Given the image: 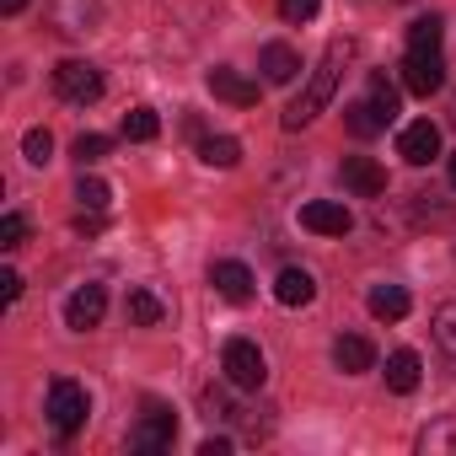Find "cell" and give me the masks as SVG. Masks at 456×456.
Masks as SVG:
<instances>
[{
    "label": "cell",
    "mask_w": 456,
    "mask_h": 456,
    "mask_svg": "<svg viewBox=\"0 0 456 456\" xmlns=\"http://www.w3.org/2000/svg\"><path fill=\"white\" fill-rule=\"evenodd\" d=\"M349 54H354V44H349V38H333V44H328V54H322V65L312 70L306 92L285 108V129H306V124H312V118L333 102V92H338V76H344Z\"/></svg>",
    "instance_id": "6da1fadb"
},
{
    "label": "cell",
    "mask_w": 456,
    "mask_h": 456,
    "mask_svg": "<svg viewBox=\"0 0 456 456\" xmlns=\"http://www.w3.org/2000/svg\"><path fill=\"white\" fill-rule=\"evenodd\" d=\"M220 370H225V381H232L237 392H258V387L269 381V360H264V349H258L253 338H225Z\"/></svg>",
    "instance_id": "7a4b0ae2"
},
{
    "label": "cell",
    "mask_w": 456,
    "mask_h": 456,
    "mask_svg": "<svg viewBox=\"0 0 456 456\" xmlns=\"http://www.w3.org/2000/svg\"><path fill=\"white\" fill-rule=\"evenodd\" d=\"M44 413H49L54 435H60V440H70V435L86 424V413H92V397H86V387H76V381H65V376H60V381L49 387V408H44Z\"/></svg>",
    "instance_id": "3957f363"
},
{
    "label": "cell",
    "mask_w": 456,
    "mask_h": 456,
    "mask_svg": "<svg viewBox=\"0 0 456 456\" xmlns=\"http://www.w3.org/2000/svg\"><path fill=\"white\" fill-rule=\"evenodd\" d=\"M54 92H60L65 102H76V108H92V102L102 97V70L86 65V60H60V65H54Z\"/></svg>",
    "instance_id": "277c9868"
},
{
    "label": "cell",
    "mask_w": 456,
    "mask_h": 456,
    "mask_svg": "<svg viewBox=\"0 0 456 456\" xmlns=\"http://www.w3.org/2000/svg\"><path fill=\"white\" fill-rule=\"evenodd\" d=\"M172 440H177V419H172V408H167V403H145V413H140V424H134V435H129V451L156 456V451H167Z\"/></svg>",
    "instance_id": "5b68a950"
},
{
    "label": "cell",
    "mask_w": 456,
    "mask_h": 456,
    "mask_svg": "<svg viewBox=\"0 0 456 456\" xmlns=\"http://www.w3.org/2000/svg\"><path fill=\"white\" fill-rule=\"evenodd\" d=\"M301 225L317 232V237H349L354 232V215L338 199H312V204H301Z\"/></svg>",
    "instance_id": "8992f818"
},
{
    "label": "cell",
    "mask_w": 456,
    "mask_h": 456,
    "mask_svg": "<svg viewBox=\"0 0 456 456\" xmlns=\"http://www.w3.org/2000/svg\"><path fill=\"white\" fill-rule=\"evenodd\" d=\"M403 86H408L413 97L440 92V86H445V60H440V49H429V54H408V60H403Z\"/></svg>",
    "instance_id": "52a82bcc"
},
{
    "label": "cell",
    "mask_w": 456,
    "mask_h": 456,
    "mask_svg": "<svg viewBox=\"0 0 456 456\" xmlns=\"http://www.w3.org/2000/svg\"><path fill=\"white\" fill-rule=\"evenodd\" d=\"M397 156H403L408 167H429V161L440 156V129H435L429 118H413V124L397 134Z\"/></svg>",
    "instance_id": "ba28073f"
},
{
    "label": "cell",
    "mask_w": 456,
    "mask_h": 456,
    "mask_svg": "<svg viewBox=\"0 0 456 456\" xmlns=\"http://www.w3.org/2000/svg\"><path fill=\"white\" fill-rule=\"evenodd\" d=\"M209 285H215V296H220V301H232V306L253 301V269H248V264H237V258H220V264L209 269Z\"/></svg>",
    "instance_id": "9c48e42d"
},
{
    "label": "cell",
    "mask_w": 456,
    "mask_h": 456,
    "mask_svg": "<svg viewBox=\"0 0 456 456\" xmlns=\"http://www.w3.org/2000/svg\"><path fill=\"white\" fill-rule=\"evenodd\" d=\"M102 312H108V290H102V285H81V290L65 301V328L92 333V328L102 322Z\"/></svg>",
    "instance_id": "30bf717a"
},
{
    "label": "cell",
    "mask_w": 456,
    "mask_h": 456,
    "mask_svg": "<svg viewBox=\"0 0 456 456\" xmlns=\"http://www.w3.org/2000/svg\"><path fill=\"white\" fill-rule=\"evenodd\" d=\"M209 92H215L220 102H232V108H258V81H248V76L232 70V65H215V70H209Z\"/></svg>",
    "instance_id": "8fae6325"
},
{
    "label": "cell",
    "mask_w": 456,
    "mask_h": 456,
    "mask_svg": "<svg viewBox=\"0 0 456 456\" xmlns=\"http://www.w3.org/2000/svg\"><path fill=\"white\" fill-rule=\"evenodd\" d=\"M344 188L360 199H381L387 193V167L370 156H344Z\"/></svg>",
    "instance_id": "7c38bea8"
},
{
    "label": "cell",
    "mask_w": 456,
    "mask_h": 456,
    "mask_svg": "<svg viewBox=\"0 0 456 456\" xmlns=\"http://www.w3.org/2000/svg\"><path fill=\"white\" fill-rule=\"evenodd\" d=\"M258 70H264V81H269V86H290V81L301 76V54H296L290 44H264Z\"/></svg>",
    "instance_id": "4fadbf2b"
},
{
    "label": "cell",
    "mask_w": 456,
    "mask_h": 456,
    "mask_svg": "<svg viewBox=\"0 0 456 456\" xmlns=\"http://www.w3.org/2000/svg\"><path fill=\"white\" fill-rule=\"evenodd\" d=\"M333 365H338L344 376H365V370L376 365V344L360 338V333H344V338L333 344Z\"/></svg>",
    "instance_id": "5bb4252c"
},
{
    "label": "cell",
    "mask_w": 456,
    "mask_h": 456,
    "mask_svg": "<svg viewBox=\"0 0 456 456\" xmlns=\"http://www.w3.org/2000/svg\"><path fill=\"white\" fill-rule=\"evenodd\" d=\"M419 381H424L419 354H413V349H392V354H387V387L408 397V392H419Z\"/></svg>",
    "instance_id": "9a60e30c"
},
{
    "label": "cell",
    "mask_w": 456,
    "mask_h": 456,
    "mask_svg": "<svg viewBox=\"0 0 456 456\" xmlns=\"http://www.w3.org/2000/svg\"><path fill=\"white\" fill-rule=\"evenodd\" d=\"M92 22H97V0H54V28L60 33L81 38V33H92Z\"/></svg>",
    "instance_id": "2e32d148"
},
{
    "label": "cell",
    "mask_w": 456,
    "mask_h": 456,
    "mask_svg": "<svg viewBox=\"0 0 456 456\" xmlns=\"http://www.w3.org/2000/svg\"><path fill=\"white\" fill-rule=\"evenodd\" d=\"M365 306H370V317H376V322H403L413 301H408V290H403V285H376V290L365 296Z\"/></svg>",
    "instance_id": "e0dca14e"
},
{
    "label": "cell",
    "mask_w": 456,
    "mask_h": 456,
    "mask_svg": "<svg viewBox=\"0 0 456 456\" xmlns=\"http://www.w3.org/2000/svg\"><path fill=\"white\" fill-rule=\"evenodd\" d=\"M124 317H129V328H156V322H167V301L156 296V290H129V301H124Z\"/></svg>",
    "instance_id": "ac0fdd59"
},
{
    "label": "cell",
    "mask_w": 456,
    "mask_h": 456,
    "mask_svg": "<svg viewBox=\"0 0 456 456\" xmlns=\"http://www.w3.org/2000/svg\"><path fill=\"white\" fill-rule=\"evenodd\" d=\"M199 161L232 172V167L242 161V140H237V134H204V140H199Z\"/></svg>",
    "instance_id": "d6986e66"
},
{
    "label": "cell",
    "mask_w": 456,
    "mask_h": 456,
    "mask_svg": "<svg viewBox=\"0 0 456 456\" xmlns=\"http://www.w3.org/2000/svg\"><path fill=\"white\" fill-rule=\"evenodd\" d=\"M225 387H232V381H225ZM225 387H215V381H209V387L199 392V408H204V419H209V424H237V419L248 413V408H237V397L225 392Z\"/></svg>",
    "instance_id": "ffe728a7"
},
{
    "label": "cell",
    "mask_w": 456,
    "mask_h": 456,
    "mask_svg": "<svg viewBox=\"0 0 456 456\" xmlns=\"http://www.w3.org/2000/svg\"><path fill=\"white\" fill-rule=\"evenodd\" d=\"M312 296H317V280L306 269H280V280H274V301L280 306H306Z\"/></svg>",
    "instance_id": "44dd1931"
},
{
    "label": "cell",
    "mask_w": 456,
    "mask_h": 456,
    "mask_svg": "<svg viewBox=\"0 0 456 456\" xmlns=\"http://www.w3.org/2000/svg\"><path fill=\"white\" fill-rule=\"evenodd\" d=\"M344 124H349V134H354V140H370V134H381V129H387V118H381V108H376L370 97L349 102V108H344Z\"/></svg>",
    "instance_id": "7402d4cb"
},
{
    "label": "cell",
    "mask_w": 456,
    "mask_h": 456,
    "mask_svg": "<svg viewBox=\"0 0 456 456\" xmlns=\"http://www.w3.org/2000/svg\"><path fill=\"white\" fill-rule=\"evenodd\" d=\"M419 451H424V456L456 451V413H445V419H435L429 429H419Z\"/></svg>",
    "instance_id": "603a6c76"
},
{
    "label": "cell",
    "mask_w": 456,
    "mask_h": 456,
    "mask_svg": "<svg viewBox=\"0 0 456 456\" xmlns=\"http://www.w3.org/2000/svg\"><path fill=\"white\" fill-rule=\"evenodd\" d=\"M429 328H435V344H440V354H445V360L456 365V301H440V306H435V322H429Z\"/></svg>",
    "instance_id": "cb8c5ba5"
},
{
    "label": "cell",
    "mask_w": 456,
    "mask_h": 456,
    "mask_svg": "<svg viewBox=\"0 0 456 456\" xmlns=\"http://www.w3.org/2000/svg\"><path fill=\"white\" fill-rule=\"evenodd\" d=\"M429 49H440V17L435 12L408 28V54H429Z\"/></svg>",
    "instance_id": "d4e9b609"
},
{
    "label": "cell",
    "mask_w": 456,
    "mask_h": 456,
    "mask_svg": "<svg viewBox=\"0 0 456 456\" xmlns=\"http://www.w3.org/2000/svg\"><path fill=\"white\" fill-rule=\"evenodd\" d=\"M370 102L381 108V118L387 124H397V113H403V102H397V86L381 76V70H370Z\"/></svg>",
    "instance_id": "484cf974"
},
{
    "label": "cell",
    "mask_w": 456,
    "mask_h": 456,
    "mask_svg": "<svg viewBox=\"0 0 456 456\" xmlns=\"http://www.w3.org/2000/svg\"><path fill=\"white\" fill-rule=\"evenodd\" d=\"M156 134H161L156 108H129L124 113V140H156Z\"/></svg>",
    "instance_id": "4316f807"
},
{
    "label": "cell",
    "mask_w": 456,
    "mask_h": 456,
    "mask_svg": "<svg viewBox=\"0 0 456 456\" xmlns=\"http://www.w3.org/2000/svg\"><path fill=\"white\" fill-rule=\"evenodd\" d=\"M76 199H81V209H97V215H102L108 199H113V188H108L102 177H81V183H76Z\"/></svg>",
    "instance_id": "83f0119b"
},
{
    "label": "cell",
    "mask_w": 456,
    "mask_h": 456,
    "mask_svg": "<svg viewBox=\"0 0 456 456\" xmlns=\"http://www.w3.org/2000/svg\"><path fill=\"white\" fill-rule=\"evenodd\" d=\"M22 156H28L33 167H44V161L54 156V134H49V129H28V134H22Z\"/></svg>",
    "instance_id": "f1b7e54d"
},
{
    "label": "cell",
    "mask_w": 456,
    "mask_h": 456,
    "mask_svg": "<svg viewBox=\"0 0 456 456\" xmlns=\"http://www.w3.org/2000/svg\"><path fill=\"white\" fill-rule=\"evenodd\" d=\"M70 151H76V161H81V167H92V161H102V156L113 151V140H108V134H76V145H70Z\"/></svg>",
    "instance_id": "f546056e"
},
{
    "label": "cell",
    "mask_w": 456,
    "mask_h": 456,
    "mask_svg": "<svg viewBox=\"0 0 456 456\" xmlns=\"http://www.w3.org/2000/svg\"><path fill=\"white\" fill-rule=\"evenodd\" d=\"M22 237H28V215H17V209H12L6 220H0V248L12 253V248H22Z\"/></svg>",
    "instance_id": "4dcf8cb0"
},
{
    "label": "cell",
    "mask_w": 456,
    "mask_h": 456,
    "mask_svg": "<svg viewBox=\"0 0 456 456\" xmlns=\"http://www.w3.org/2000/svg\"><path fill=\"white\" fill-rule=\"evenodd\" d=\"M317 12H322V0H280V17H285V22H296V28H301V22H312Z\"/></svg>",
    "instance_id": "1f68e13d"
},
{
    "label": "cell",
    "mask_w": 456,
    "mask_h": 456,
    "mask_svg": "<svg viewBox=\"0 0 456 456\" xmlns=\"http://www.w3.org/2000/svg\"><path fill=\"white\" fill-rule=\"evenodd\" d=\"M199 456H232V435H209V440L199 445Z\"/></svg>",
    "instance_id": "d6a6232c"
},
{
    "label": "cell",
    "mask_w": 456,
    "mask_h": 456,
    "mask_svg": "<svg viewBox=\"0 0 456 456\" xmlns=\"http://www.w3.org/2000/svg\"><path fill=\"white\" fill-rule=\"evenodd\" d=\"M0 296H6V301H17V296H22V274H17V269L0 274Z\"/></svg>",
    "instance_id": "836d02e7"
},
{
    "label": "cell",
    "mask_w": 456,
    "mask_h": 456,
    "mask_svg": "<svg viewBox=\"0 0 456 456\" xmlns=\"http://www.w3.org/2000/svg\"><path fill=\"white\" fill-rule=\"evenodd\" d=\"M76 232H81V237H97V232H102V220H97V209H92V215H81V220H76Z\"/></svg>",
    "instance_id": "e575fe53"
},
{
    "label": "cell",
    "mask_w": 456,
    "mask_h": 456,
    "mask_svg": "<svg viewBox=\"0 0 456 456\" xmlns=\"http://www.w3.org/2000/svg\"><path fill=\"white\" fill-rule=\"evenodd\" d=\"M22 6H28V0H0V12H6V17H17Z\"/></svg>",
    "instance_id": "d590c367"
},
{
    "label": "cell",
    "mask_w": 456,
    "mask_h": 456,
    "mask_svg": "<svg viewBox=\"0 0 456 456\" xmlns=\"http://www.w3.org/2000/svg\"><path fill=\"white\" fill-rule=\"evenodd\" d=\"M451 188H456V156H451Z\"/></svg>",
    "instance_id": "8d00e7d4"
},
{
    "label": "cell",
    "mask_w": 456,
    "mask_h": 456,
    "mask_svg": "<svg viewBox=\"0 0 456 456\" xmlns=\"http://www.w3.org/2000/svg\"><path fill=\"white\" fill-rule=\"evenodd\" d=\"M451 124H456V102H451Z\"/></svg>",
    "instance_id": "74e56055"
}]
</instances>
